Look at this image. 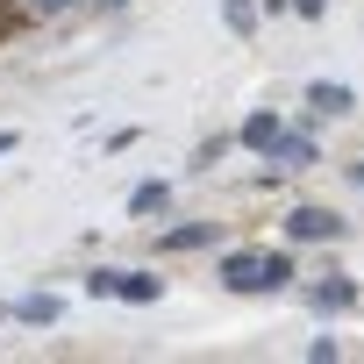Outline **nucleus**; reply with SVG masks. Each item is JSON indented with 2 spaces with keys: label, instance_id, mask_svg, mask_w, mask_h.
Returning a JSON list of instances; mask_svg holds the SVG:
<instances>
[{
  "label": "nucleus",
  "instance_id": "obj_1",
  "mask_svg": "<svg viewBox=\"0 0 364 364\" xmlns=\"http://www.w3.org/2000/svg\"><path fill=\"white\" fill-rule=\"evenodd\" d=\"M343 229H350V222H343L336 208H314V200L286 215V243H293V250H314V243H343Z\"/></svg>",
  "mask_w": 364,
  "mask_h": 364
},
{
  "label": "nucleus",
  "instance_id": "obj_2",
  "mask_svg": "<svg viewBox=\"0 0 364 364\" xmlns=\"http://www.w3.org/2000/svg\"><path fill=\"white\" fill-rule=\"evenodd\" d=\"M215 279H222V293H236V300H257L264 286H257V250H222L215 257Z\"/></svg>",
  "mask_w": 364,
  "mask_h": 364
},
{
  "label": "nucleus",
  "instance_id": "obj_3",
  "mask_svg": "<svg viewBox=\"0 0 364 364\" xmlns=\"http://www.w3.org/2000/svg\"><path fill=\"white\" fill-rule=\"evenodd\" d=\"M307 307H314V314H328V321H336V314H350V307H357V279H350V272L314 279V286H307Z\"/></svg>",
  "mask_w": 364,
  "mask_h": 364
},
{
  "label": "nucleus",
  "instance_id": "obj_4",
  "mask_svg": "<svg viewBox=\"0 0 364 364\" xmlns=\"http://www.w3.org/2000/svg\"><path fill=\"white\" fill-rule=\"evenodd\" d=\"M114 300H122V307H157V300H164V279H157L150 264H122V279H114Z\"/></svg>",
  "mask_w": 364,
  "mask_h": 364
},
{
  "label": "nucleus",
  "instance_id": "obj_5",
  "mask_svg": "<svg viewBox=\"0 0 364 364\" xmlns=\"http://www.w3.org/2000/svg\"><path fill=\"white\" fill-rule=\"evenodd\" d=\"M215 243H222V229H215V222H178V229H164V236H157V250H164V257H193V250H215Z\"/></svg>",
  "mask_w": 364,
  "mask_h": 364
},
{
  "label": "nucleus",
  "instance_id": "obj_6",
  "mask_svg": "<svg viewBox=\"0 0 364 364\" xmlns=\"http://www.w3.org/2000/svg\"><path fill=\"white\" fill-rule=\"evenodd\" d=\"M8 321H22V328H58V321H65V300L36 286V293H22V300L8 307Z\"/></svg>",
  "mask_w": 364,
  "mask_h": 364
},
{
  "label": "nucleus",
  "instance_id": "obj_7",
  "mask_svg": "<svg viewBox=\"0 0 364 364\" xmlns=\"http://www.w3.org/2000/svg\"><path fill=\"white\" fill-rule=\"evenodd\" d=\"M307 107H314L321 122H343V114H357V93H350L343 79H314V86H307Z\"/></svg>",
  "mask_w": 364,
  "mask_h": 364
},
{
  "label": "nucleus",
  "instance_id": "obj_8",
  "mask_svg": "<svg viewBox=\"0 0 364 364\" xmlns=\"http://www.w3.org/2000/svg\"><path fill=\"white\" fill-rule=\"evenodd\" d=\"M279 129H286V122H279L272 107H250V114H243V129H236V143H243L250 157H272V143H279Z\"/></svg>",
  "mask_w": 364,
  "mask_h": 364
},
{
  "label": "nucleus",
  "instance_id": "obj_9",
  "mask_svg": "<svg viewBox=\"0 0 364 364\" xmlns=\"http://www.w3.org/2000/svg\"><path fill=\"white\" fill-rule=\"evenodd\" d=\"M257 286H264V293L300 286V257H293V243H286V250H257Z\"/></svg>",
  "mask_w": 364,
  "mask_h": 364
},
{
  "label": "nucleus",
  "instance_id": "obj_10",
  "mask_svg": "<svg viewBox=\"0 0 364 364\" xmlns=\"http://www.w3.org/2000/svg\"><path fill=\"white\" fill-rule=\"evenodd\" d=\"M314 157H321V150H314V136H307V129H279V143H272V157H264V164H286V171H307Z\"/></svg>",
  "mask_w": 364,
  "mask_h": 364
},
{
  "label": "nucleus",
  "instance_id": "obj_11",
  "mask_svg": "<svg viewBox=\"0 0 364 364\" xmlns=\"http://www.w3.org/2000/svg\"><path fill=\"white\" fill-rule=\"evenodd\" d=\"M129 215L136 222H164L171 215V178H143V186L129 193Z\"/></svg>",
  "mask_w": 364,
  "mask_h": 364
},
{
  "label": "nucleus",
  "instance_id": "obj_12",
  "mask_svg": "<svg viewBox=\"0 0 364 364\" xmlns=\"http://www.w3.org/2000/svg\"><path fill=\"white\" fill-rule=\"evenodd\" d=\"M72 8H79V0H15V22H58Z\"/></svg>",
  "mask_w": 364,
  "mask_h": 364
},
{
  "label": "nucleus",
  "instance_id": "obj_13",
  "mask_svg": "<svg viewBox=\"0 0 364 364\" xmlns=\"http://www.w3.org/2000/svg\"><path fill=\"white\" fill-rule=\"evenodd\" d=\"M222 22H229L236 36H250V29H257V0H222Z\"/></svg>",
  "mask_w": 364,
  "mask_h": 364
},
{
  "label": "nucleus",
  "instance_id": "obj_14",
  "mask_svg": "<svg viewBox=\"0 0 364 364\" xmlns=\"http://www.w3.org/2000/svg\"><path fill=\"white\" fill-rule=\"evenodd\" d=\"M114 279H122V264H93L86 272V300H114Z\"/></svg>",
  "mask_w": 364,
  "mask_h": 364
},
{
  "label": "nucleus",
  "instance_id": "obj_15",
  "mask_svg": "<svg viewBox=\"0 0 364 364\" xmlns=\"http://www.w3.org/2000/svg\"><path fill=\"white\" fill-rule=\"evenodd\" d=\"M336 357H343L336 336H314V343H307V364H336Z\"/></svg>",
  "mask_w": 364,
  "mask_h": 364
},
{
  "label": "nucleus",
  "instance_id": "obj_16",
  "mask_svg": "<svg viewBox=\"0 0 364 364\" xmlns=\"http://www.w3.org/2000/svg\"><path fill=\"white\" fill-rule=\"evenodd\" d=\"M293 15H300V22H321V15H328V0H293Z\"/></svg>",
  "mask_w": 364,
  "mask_h": 364
},
{
  "label": "nucleus",
  "instance_id": "obj_17",
  "mask_svg": "<svg viewBox=\"0 0 364 364\" xmlns=\"http://www.w3.org/2000/svg\"><path fill=\"white\" fill-rule=\"evenodd\" d=\"M257 15H272V22H279V15H293V0H257Z\"/></svg>",
  "mask_w": 364,
  "mask_h": 364
},
{
  "label": "nucleus",
  "instance_id": "obj_18",
  "mask_svg": "<svg viewBox=\"0 0 364 364\" xmlns=\"http://www.w3.org/2000/svg\"><path fill=\"white\" fill-rule=\"evenodd\" d=\"M15 150H22V136H15V129H0V157H15Z\"/></svg>",
  "mask_w": 364,
  "mask_h": 364
},
{
  "label": "nucleus",
  "instance_id": "obj_19",
  "mask_svg": "<svg viewBox=\"0 0 364 364\" xmlns=\"http://www.w3.org/2000/svg\"><path fill=\"white\" fill-rule=\"evenodd\" d=\"M100 8H107V15H114V8H129V0H100Z\"/></svg>",
  "mask_w": 364,
  "mask_h": 364
},
{
  "label": "nucleus",
  "instance_id": "obj_20",
  "mask_svg": "<svg viewBox=\"0 0 364 364\" xmlns=\"http://www.w3.org/2000/svg\"><path fill=\"white\" fill-rule=\"evenodd\" d=\"M0 328H8V307H0Z\"/></svg>",
  "mask_w": 364,
  "mask_h": 364
},
{
  "label": "nucleus",
  "instance_id": "obj_21",
  "mask_svg": "<svg viewBox=\"0 0 364 364\" xmlns=\"http://www.w3.org/2000/svg\"><path fill=\"white\" fill-rule=\"evenodd\" d=\"M357 164H364V157H357Z\"/></svg>",
  "mask_w": 364,
  "mask_h": 364
}]
</instances>
